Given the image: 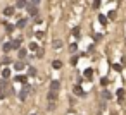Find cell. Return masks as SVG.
I'll return each instance as SVG.
<instances>
[{"label":"cell","instance_id":"6da1fadb","mask_svg":"<svg viewBox=\"0 0 126 115\" xmlns=\"http://www.w3.org/2000/svg\"><path fill=\"white\" fill-rule=\"evenodd\" d=\"M26 12H28L31 17H36V16H38V7L33 5L31 2H28V5H26Z\"/></svg>","mask_w":126,"mask_h":115},{"label":"cell","instance_id":"7a4b0ae2","mask_svg":"<svg viewBox=\"0 0 126 115\" xmlns=\"http://www.w3.org/2000/svg\"><path fill=\"white\" fill-rule=\"evenodd\" d=\"M28 91H30V84L26 82V84H24V88L19 91V100H21V101H24V100L28 98Z\"/></svg>","mask_w":126,"mask_h":115},{"label":"cell","instance_id":"3957f363","mask_svg":"<svg viewBox=\"0 0 126 115\" xmlns=\"http://www.w3.org/2000/svg\"><path fill=\"white\" fill-rule=\"evenodd\" d=\"M14 14H16V7H11V5H9V7L4 9V16H5V17H11V16H14Z\"/></svg>","mask_w":126,"mask_h":115},{"label":"cell","instance_id":"277c9868","mask_svg":"<svg viewBox=\"0 0 126 115\" xmlns=\"http://www.w3.org/2000/svg\"><path fill=\"white\" fill-rule=\"evenodd\" d=\"M14 81H16V82H23V84H26V82H28V76H24V74H17V76L14 77Z\"/></svg>","mask_w":126,"mask_h":115},{"label":"cell","instance_id":"5b68a950","mask_svg":"<svg viewBox=\"0 0 126 115\" xmlns=\"http://www.w3.org/2000/svg\"><path fill=\"white\" fill-rule=\"evenodd\" d=\"M73 91H74V94H76V96H86V93L83 91V88H81V86H74V89H73Z\"/></svg>","mask_w":126,"mask_h":115},{"label":"cell","instance_id":"8992f818","mask_svg":"<svg viewBox=\"0 0 126 115\" xmlns=\"http://www.w3.org/2000/svg\"><path fill=\"white\" fill-rule=\"evenodd\" d=\"M26 24H28V19H26V17H21V19L17 21V24H16V26H17L19 29H23V28H26Z\"/></svg>","mask_w":126,"mask_h":115},{"label":"cell","instance_id":"52a82bcc","mask_svg":"<svg viewBox=\"0 0 126 115\" xmlns=\"http://www.w3.org/2000/svg\"><path fill=\"white\" fill-rule=\"evenodd\" d=\"M2 50H4L5 53H9V52L12 50V41H7V43H4V45H2Z\"/></svg>","mask_w":126,"mask_h":115},{"label":"cell","instance_id":"ba28073f","mask_svg":"<svg viewBox=\"0 0 126 115\" xmlns=\"http://www.w3.org/2000/svg\"><path fill=\"white\" fill-rule=\"evenodd\" d=\"M50 89H52V91H59V89H61V82H59V81H52V82H50Z\"/></svg>","mask_w":126,"mask_h":115},{"label":"cell","instance_id":"9c48e42d","mask_svg":"<svg viewBox=\"0 0 126 115\" xmlns=\"http://www.w3.org/2000/svg\"><path fill=\"white\" fill-rule=\"evenodd\" d=\"M24 67H26V65H24V62H21V60L14 64V69H16V70H24Z\"/></svg>","mask_w":126,"mask_h":115},{"label":"cell","instance_id":"30bf717a","mask_svg":"<svg viewBox=\"0 0 126 115\" xmlns=\"http://www.w3.org/2000/svg\"><path fill=\"white\" fill-rule=\"evenodd\" d=\"M55 98H57V91H52V89H50V93H48L47 100H48V101H55Z\"/></svg>","mask_w":126,"mask_h":115},{"label":"cell","instance_id":"8fae6325","mask_svg":"<svg viewBox=\"0 0 126 115\" xmlns=\"http://www.w3.org/2000/svg\"><path fill=\"white\" fill-rule=\"evenodd\" d=\"M28 2H30V0H17L16 7H17V9H23V7H26V5H28Z\"/></svg>","mask_w":126,"mask_h":115},{"label":"cell","instance_id":"7c38bea8","mask_svg":"<svg viewBox=\"0 0 126 115\" xmlns=\"http://www.w3.org/2000/svg\"><path fill=\"white\" fill-rule=\"evenodd\" d=\"M21 43H23L21 40H14L12 41V50H19L21 48Z\"/></svg>","mask_w":126,"mask_h":115},{"label":"cell","instance_id":"4fadbf2b","mask_svg":"<svg viewBox=\"0 0 126 115\" xmlns=\"http://www.w3.org/2000/svg\"><path fill=\"white\" fill-rule=\"evenodd\" d=\"M26 57H28V52H26V48L21 46V48H19V58L23 60V58H26Z\"/></svg>","mask_w":126,"mask_h":115},{"label":"cell","instance_id":"5bb4252c","mask_svg":"<svg viewBox=\"0 0 126 115\" xmlns=\"http://www.w3.org/2000/svg\"><path fill=\"white\" fill-rule=\"evenodd\" d=\"M2 77H4V79H9V77H11V69H9V67H5V69L2 70Z\"/></svg>","mask_w":126,"mask_h":115},{"label":"cell","instance_id":"9a60e30c","mask_svg":"<svg viewBox=\"0 0 126 115\" xmlns=\"http://www.w3.org/2000/svg\"><path fill=\"white\" fill-rule=\"evenodd\" d=\"M112 98V94H110V91H107V89H104L102 91V100H110Z\"/></svg>","mask_w":126,"mask_h":115},{"label":"cell","instance_id":"2e32d148","mask_svg":"<svg viewBox=\"0 0 126 115\" xmlns=\"http://www.w3.org/2000/svg\"><path fill=\"white\" fill-rule=\"evenodd\" d=\"M98 23H100L102 26H105V24H107V17H105L104 14H100V16H98Z\"/></svg>","mask_w":126,"mask_h":115},{"label":"cell","instance_id":"e0dca14e","mask_svg":"<svg viewBox=\"0 0 126 115\" xmlns=\"http://www.w3.org/2000/svg\"><path fill=\"white\" fill-rule=\"evenodd\" d=\"M52 46H54L55 50H59V48H62V41H61V40H55V41L52 43Z\"/></svg>","mask_w":126,"mask_h":115},{"label":"cell","instance_id":"ac0fdd59","mask_svg":"<svg viewBox=\"0 0 126 115\" xmlns=\"http://www.w3.org/2000/svg\"><path fill=\"white\" fill-rule=\"evenodd\" d=\"M92 76H93V69H90V67H88V69H85V77H86V79H90Z\"/></svg>","mask_w":126,"mask_h":115},{"label":"cell","instance_id":"d6986e66","mask_svg":"<svg viewBox=\"0 0 126 115\" xmlns=\"http://www.w3.org/2000/svg\"><path fill=\"white\" fill-rule=\"evenodd\" d=\"M116 96H117L119 100H123V98H124V89H123V88H119V89L116 91Z\"/></svg>","mask_w":126,"mask_h":115},{"label":"cell","instance_id":"ffe728a7","mask_svg":"<svg viewBox=\"0 0 126 115\" xmlns=\"http://www.w3.org/2000/svg\"><path fill=\"white\" fill-rule=\"evenodd\" d=\"M52 67H54V69H61V67H62V62H61V60H54V62H52Z\"/></svg>","mask_w":126,"mask_h":115},{"label":"cell","instance_id":"44dd1931","mask_svg":"<svg viewBox=\"0 0 126 115\" xmlns=\"http://www.w3.org/2000/svg\"><path fill=\"white\" fill-rule=\"evenodd\" d=\"M79 34H81L79 28H73V36H74V38H79Z\"/></svg>","mask_w":126,"mask_h":115},{"label":"cell","instance_id":"7402d4cb","mask_svg":"<svg viewBox=\"0 0 126 115\" xmlns=\"http://www.w3.org/2000/svg\"><path fill=\"white\" fill-rule=\"evenodd\" d=\"M28 48H30V50H33V52H36V50H38V43H35V41H31Z\"/></svg>","mask_w":126,"mask_h":115},{"label":"cell","instance_id":"603a6c76","mask_svg":"<svg viewBox=\"0 0 126 115\" xmlns=\"http://www.w3.org/2000/svg\"><path fill=\"white\" fill-rule=\"evenodd\" d=\"M43 53H45V50H43V48H38V50H36V55H35V57H36V58H42V57H43Z\"/></svg>","mask_w":126,"mask_h":115},{"label":"cell","instance_id":"cb8c5ba5","mask_svg":"<svg viewBox=\"0 0 126 115\" xmlns=\"http://www.w3.org/2000/svg\"><path fill=\"white\" fill-rule=\"evenodd\" d=\"M16 28H17V26H12V24H7V26H5V31H7V33H12V31H14Z\"/></svg>","mask_w":126,"mask_h":115},{"label":"cell","instance_id":"d4e9b609","mask_svg":"<svg viewBox=\"0 0 126 115\" xmlns=\"http://www.w3.org/2000/svg\"><path fill=\"white\" fill-rule=\"evenodd\" d=\"M92 5H93V9H98V7L102 5V0H93V4H92Z\"/></svg>","mask_w":126,"mask_h":115},{"label":"cell","instance_id":"484cf974","mask_svg":"<svg viewBox=\"0 0 126 115\" xmlns=\"http://www.w3.org/2000/svg\"><path fill=\"white\" fill-rule=\"evenodd\" d=\"M79 57H81V55H74V57L71 58V64H73V65H76V64H78V60H79Z\"/></svg>","mask_w":126,"mask_h":115},{"label":"cell","instance_id":"4316f807","mask_svg":"<svg viewBox=\"0 0 126 115\" xmlns=\"http://www.w3.org/2000/svg\"><path fill=\"white\" fill-rule=\"evenodd\" d=\"M112 69H114V70H117V72H121V70H123V65H121V64H114V65H112Z\"/></svg>","mask_w":126,"mask_h":115},{"label":"cell","instance_id":"83f0119b","mask_svg":"<svg viewBox=\"0 0 126 115\" xmlns=\"http://www.w3.org/2000/svg\"><path fill=\"white\" fill-rule=\"evenodd\" d=\"M28 74H30V76H36V69H35V67H30V69H28Z\"/></svg>","mask_w":126,"mask_h":115},{"label":"cell","instance_id":"f1b7e54d","mask_svg":"<svg viewBox=\"0 0 126 115\" xmlns=\"http://www.w3.org/2000/svg\"><path fill=\"white\" fill-rule=\"evenodd\" d=\"M100 84H102V86L105 88V86L109 84V79H107V77H102V79H100Z\"/></svg>","mask_w":126,"mask_h":115},{"label":"cell","instance_id":"f546056e","mask_svg":"<svg viewBox=\"0 0 126 115\" xmlns=\"http://www.w3.org/2000/svg\"><path fill=\"white\" fill-rule=\"evenodd\" d=\"M109 19H116V11H109Z\"/></svg>","mask_w":126,"mask_h":115},{"label":"cell","instance_id":"4dcf8cb0","mask_svg":"<svg viewBox=\"0 0 126 115\" xmlns=\"http://www.w3.org/2000/svg\"><path fill=\"white\" fill-rule=\"evenodd\" d=\"M93 40H95V41H100V40H102V34H100V33H95V34H93Z\"/></svg>","mask_w":126,"mask_h":115},{"label":"cell","instance_id":"1f68e13d","mask_svg":"<svg viewBox=\"0 0 126 115\" xmlns=\"http://www.w3.org/2000/svg\"><path fill=\"white\" fill-rule=\"evenodd\" d=\"M69 50H71V52H76V50H78V45H76V43H71V45H69Z\"/></svg>","mask_w":126,"mask_h":115},{"label":"cell","instance_id":"d6a6232c","mask_svg":"<svg viewBox=\"0 0 126 115\" xmlns=\"http://www.w3.org/2000/svg\"><path fill=\"white\" fill-rule=\"evenodd\" d=\"M43 36H45V33H43V31H36V38H38V40H42Z\"/></svg>","mask_w":126,"mask_h":115},{"label":"cell","instance_id":"836d02e7","mask_svg":"<svg viewBox=\"0 0 126 115\" xmlns=\"http://www.w3.org/2000/svg\"><path fill=\"white\" fill-rule=\"evenodd\" d=\"M35 23H36V24H42V23H43V19H42V17H38V16H36V17H35Z\"/></svg>","mask_w":126,"mask_h":115},{"label":"cell","instance_id":"e575fe53","mask_svg":"<svg viewBox=\"0 0 126 115\" xmlns=\"http://www.w3.org/2000/svg\"><path fill=\"white\" fill-rule=\"evenodd\" d=\"M2 62H4V64H7V65H9V64H11V58H9V57H4V58H2Z\"/></svg>","mask_w":126,"mask_h":115},{"label":"cell","instance_id":"d590c367","mask_svg":"<svg viewBox=\"0 0 126 115\" xmlns=\"http://www.w3.org/2000/svg\"><path fill=\"white\" fill-rule=\"evenodd\" d=\"M30 2H31L33 5H38V4H40V0H30Z\"/></svg>","mask_w":126,"mask_h":115},{"label":"cell","instance_id":"8d00e7d4","mask_svg":"<svg viewBox=\"0 0 126 115\" xmlns=\"http://www.w3.org/2000/svg\"><path fill=\"white\" fill-rule=\"evenodd\" d=\"M31 115H38V113H31Z\"/></svg>","mask_w":126,"mask_h":115},{"label":"cell","instance_id":"74e56055","mask_svg":"<svg viewBox=\"0 0 126 115\" xmlns=\"http://www.w3.org/2000/svg\"><path fill=\"white\" fill-rule=\"evenodd\" d=\"M119 2H121V0H117V4H119Z\"/></svg>","mask_w":126,"mask_h":115}]
</instances>
